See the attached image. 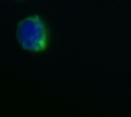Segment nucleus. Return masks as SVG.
Listing matches in <instances>:
<instances>
[{"label":"nucleus","mask_w":131,"mask_h":117,"mask_svg":"<svg viewBox=\"0 0 131 117\" xmlns=\"http://www.w3.org/2000/svg\"><path fill=\"white\" fill-rule=\"evenodd\" d=\"M17 40L23 49L41 51L47 45V32L44 23L37 16L25 19L17 28Z\"/></svg>","instance_id":"obj_1"}]
</instances>
